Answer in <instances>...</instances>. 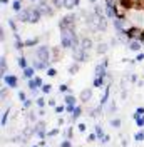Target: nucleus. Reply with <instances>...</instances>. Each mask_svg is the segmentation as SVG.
<instances>
[{
  "label": "nucleus",
  "instance_id": "nucleus-15",
  "mask_svg": "<svg viewBox=\"0 0 144 147\" xmlns=\"http://www.w3.org/2000/svg\"><path fill=\"white\" fill-rule=\"evenodd\" d=\"M126 45L129 47L131 50H134V52H139V50H141V47H143L144 44H143V42H139V40H129Z\"/></svg>",
  "mask_w": 144,
  "mask_h": 147
},
{
  "label": "nucleus",
  "instance_id": "nucleus-52",
  "mask_svg": "<svg viewBox=\"0 0 144 147\" xmlns=\"http://www.w3.org/2000/svg\"><path fill=\"white\" fill-rule=\"evenodd\" d=\"M0 40H2V42L5 40V28H3V27L0 28Z\"/></svg>",
  "mask_w": 144,
  "mask_h": 147
},
{
  "label": "nucleus",
  "instance_id": "nucleus-53",
  "mask_svg": "<svg viewBox=\"0 0 144 147\" xmlns=\"http://www.w3.org/2000/svg\"><path fill=\"white\" fill-rule=\"evenodd\" d=\"M109 142H111V137L109 136H104V139L101 140V144H109Z\"/></svg>",
  "mask_w": 144,
  "mask_h": 147
},
{
  "label": "nucleus",
  "instance_id": "nucleus-32",
  "mask_svg": "<svg viewBox=\"0 0 144 147\" xmlns=\"http://www.w3.org/2000/svg\"><path fill=\"white\" fill-rule=\"evenodd\" d=\"M59 92H62V94H72L71 87H69L67 84H60V85H59Z\"/></svg>",
  "mask_w": 144,
  "mask_h": 147
},
{
  "label": "nucleus",
  "instance_id": "nucleus-1",
  "mask_svg": "<svg viewBox=\"0 0 144 147\" xmlns=\"http://www.w3.org/2000/svg\"><path fill=\"white\" fill-rule=\"evenodd\" d=\"M40 18H42V13L35 9V5L25 7L22 12L17 13V20L18 22H24V24H37Z\"/></svg>",
  "mask_w": 144,
  "mask_h": 147
},
{
  "label": "nucleus",
  "instance_id": "nucleus-38",
  "mask_svg": "<svg viewBox=\"0 0 144 147\" xmlns=\"http://www.w3.org/2000/svg\"><path fill=\"white\" fill-rule=\"evenodd\" d=\"M121 124H122V122H121V119H119V117H116V119L111 120V125H112L114 129H119V127H121Z\"/></svg>",
  "mask_w": 144,
  "mask_h": 147
},
{
  "label": "nucleus",
  "instance_id": "nucleus-27",
  "mask_svg": "<svg viewBox=\"0 0 144 147\" xmlns=\"http://www.w3.org/2000/svg\"><path fill=\"white\" fill-rule=\"evenodd\" d=\"M79 69H81V64L79 62H74L72 65H69V74L71 75H75V74L79 72Z\"/></svg>",
  "mask_w": 144,
  "mask_h": 147
},
{
  "label": "nucleus",
  "instance_id": "nucleus-29",
  "mask_svg": "<svg viewBox=\"0 0 144 147\" xmlns=\"http://www.w3.org/2000/svg\"><path fill=\"white\" fill-rule=\"evenodd\" d=\"M12 9L15 10V12H22L24 10V5H22V0H14V3H12Z\"/></svg>",
  "mask_w": 144,
  "mask_h": 147
},
{
  "label": "nucleus",
  "instance_id": "nucleus-51",
  "mask_svg": "<svg viewBox=\"0 0 144 147\" xmlns=\"http://www.w3.org/2000/svg\"><path fill=\"white\" fill-rule=\"evenodd\" d=\"M134 60H136V62H143V60H144V54H143V52H139V54H137V57H136Z\"/></svg>",
  "mask_w": 144,
  "mask_h": 147
},
{
  "label": "nucleus",
  "instance_id": "nucleus-47",
  "mask_svg": "<svg viewBox=\"0 0 144 147\" xmlns=\"http://www.w3.org/2000/svg\"><path fill=\"white\" fill-rule=\"evenodd\" d=\"M55 114H64L65 112V105H57V107H54Z\"/></svg>",
  "mask_w": 144,
  "mask_h": 147
},
{
  "label": "nucleus",
  "instance_id": "nucleus-19",
  "mask_svg": "<svg viewBox=\"0 0 144 147\" xmlns=\"http://www.w3.org/2000/svg\"><path fill=\"white\" fill-rule=\"evenodd\" d=\"M64 102H65V105H77V99H75L74 94H65Z\"/></svg>",
  "mask_w": 144,
  "mask_h": 147
},
{
  "label": "nucleus",
  "instance_id": "nucleus-43",
  "mask_svg": "<svg viewBox=\"0 0 144 147\" xmlns=\"http://www.w3.org/2000/svg\"><path fill=\"white\" fill-rule=\"evenodd\" d=\"M45 72H47V75H49V77H55V75H57V70H55L54 67H49Z\"/></svg>",
  "mask_w": 144,
  "mask_h": 147
},
{
  "label": "nucleus",
  "instance_id": "nucleus-61",
  "mask_svg": "<svg viewBox=\"0 0 144 147\" xmlns=\"http://www.w3.org/2000/svg\"><path fill=\"white\" fill-rule=\"evenodd\" d=\"M30 147H40V146H39V144H34V146H30Z\"/></svg>",
  "mask_w": 144,
  "mask_h": 147
},
{
  "label": "nucleus",
  "instance_id": "nucleus-18",
  "mask_svg": "<svg viewBox=\"0 0 144 147\" xmlns=\"http://www.w3.org/2000/svg\"><path fill=\"white\" fill-rule=\"evenodd\" d=\"M32 67H34V69H35V70H47V65L44 64V62H40V60H39V59H32Z\"/></svg>",
  "mask_w": 144,
  "mask_h": 147
},
{
  "label": "nucleus",
  "instance_id": "nucleus-59",
  "mask_svg": "<svg viewBox=\"0 0 144 147\" xmlns=\"http://www.w3.org/2000/svg\"><path fill=\"white\" fill-rule=\"evenodd\" d=\"M90 3H97V0H89Z\"/></svg>",
  "mask_w": 144,
  "mask_h": 147
},
{
  "label": "nucleus",
  "instance_id": "nucleus-24",
  "mask_svg": "<svg viewBox=\"0 0 144 147\" xmlns=\"http://www.w3.org/2000/svg\"><path fill=\"white\" fill-rule=\"evenodd\" d=\"M39 37H34V38H27V40H24V44H25V47H35L39 45Z\"/></svg>",
  "mask_w": 144,
  "mask_h": 147
},
{
  "label": "nucleus",
  "instance_id": "nucleus-11",
  "mask_svg": "<svg viewBox=\"0 0 144 147\" xmlns=\"http://www.w3.org/2000/svg\"><path fill=\"white\" fill-rule=\"evenodd\" d=\"M81 47L86 50V52H89L90 49L94 47V42H92V38L90 37H81Z\"/></svg>",
  "mask_w": 144,
  "mask_h": 147
},
{
  "label": "nucleus",
  "instance_id": "nucleus-50",
  "mask_svg": "<svg viewBox=\"0 0 144 147\" xmlns=\"http://www.w3.org/2000/svg\"><path fill=\"white\" fill-rule=\"evenodd\" d=\"M77 129H79V132H86V129H87V125H86L84 122H81V124L77 125Z\"/></svg>",
  "mask_w": 144,
  "mask_h": 147
},
{
  "label": "nucleus",
  "instance_id": "nucleus-46",
  "mask_svg": "<svg viewBox=\"0 0 144 147\" xmlns=\"http://www.w3.org/2000/svg\"><path fill=\"white\" fill-rule=\"evenodd\" d=\"M18 100L22 102V104H24V102L27 100V95H25V92H24V90H20V92H18Z\"/></svg>",
  "mask_w": 144,
  "mask_h": 147
},
{
  "label": "nucleus",
  "instance_id": "nucleus-40",
  "mask_svg": "<svg viewBox=\"0 0 144 147\" xmlns=\"http://www.w3.org/2000/svg\"><path fill=\"white\" fill-rule=\"evenodd\" d=\"M96 140H99L96 132H92V134H89V136H87V142H90V144H92V142H96Z\"/></svg>",
  "mask_w": 144,
  "mask_h": 147
},
{
  "label": "nucleus",
  "instance_id": "nucleus-63",
  "mask_svg": "<svg viewBox=\"0 0 144 147\" xmlns=\"http://www.w3.org/2000/svg\"><path fill=\"white\" fill-rule=\"evenodd\" d=\"M79 147H82V146H79Z\"/></svg>",
  "mask_w": 144,
  "mask_h": 147
},
{
  "label": "nucleus",
  "instance_id": "nucleus-13",
  "mask_svg": "<svg viewBox=\"0 0 144 147\" xmlns=\"http://www.w3.org/2000/svg\"><path fill=\"white\" fill-rule=\"evenodd\" d=\"M35 72H37V70L32 67V65H29L27 69H24V70H22V74H24V79H27V80L34 79V77H35Z\"/></svg>",
  "mask_w": 144,
  "mask_h": 147
},
{
  "label": "nucleus",
  "instance_id": "nucleus-34",
  "mask_svg": "<svg viewBox=\"0 0 144 147\" xmlns=\"http://www.w3.org/2000/svg\"><path fill=\"white\" fill-rule=\"evenodd\" d=\"M35 105L39 107V109H44L45 107V99L44 97H37L35 99Z\"/></svg>",
  "mask_w": 144,
  "mask_h": 147
},
{
  "label": "nucleus",
  "instance_id": "nucleus-35",
  "mask_svg": "<svg viewBox=\"0 0 144 147\" xmlns=\"http://www.w3.org/2000/svg\"><path fill=\"white\" fill-rule=\"evenodd\" d=\"M143 115H144V107H137L132 117H134V120H136V119H139V117H143Z\"/></svg>",
  "mask_w": 144,
  "mask_h": 147
},
{
  "label": "nucleus",
  "instance_id": "nucleus-21",
  "mask_svg": "<svg viewBox=\"0 0 144 147\" xmlns=\"http://www.w3.org/2000/svg\"><path fill=\"white\" fill-rule=\"evenodd\" d=\"M17 64H18V67L24 70V69H27L29 67V59L25 57V55H20V57L17 59Z\"/></svg>",
  "mask_w": 144,
  "mask_h": 147
},
{
  "label": "nucleus",
  "instance_id": "nucleus-22",
  "mask_svg": "<svg viewBox=\"0 0 144 147\" xmlns=\"http://www.w3.org/2000/svg\"><path fill=\"white\" fill-rule=\"evenodd\" d=\"M94 132L97 134V139H99V140H102L104 136H106V134H104V127H102L101 124H96V125H94Z\"/></svg>",
  "mask_w": 144,
  "mask_h": 147
},
{
  "label": "nucleus",
  "instance_id": "nucleus-54",
  "mask_svg": "<svg viewBox=\"0 0 144 147\" xmlns=\"http://www.w3.org/2000/svg\"><path fill=\"white\" fill-rule=\"evenodd\" d=\"M64 124H65V120H64V117H59V119H57V125L60 127V125H64Z\"/></svg>",
  "mask_w": 144,
  "mask_h": 147
},
{
  "label": "nucleus",
  "instance_id": "nucleus-44",
  "mask_svg": "<svg viewBox=\"0 0 144 147\" xmlns=\"http://www.w3.org/2000/svg\"><path fill=\"white\" fill-rule=\"evenodd\" d=\"M34 102H35V99H27V100L24 102V109H30Z\"/></svg>",
  "mask_w": 144,
  "mask_h": 147
},
{
  "label": "nucleus",
  "instance_id": "nucleus-25",
  "mask_svg": "<svg viewBox=\"0 0 144 147\" xmlns=\"http://www.w3.org/2000/svg\"><path fill=\"white\" fill-rule=\"evenodd\" d=\"M27 122L32 125V124H37V115H35V112L34 110H29L27 112Z\"/></svg>",
  "mask_w": 144,
  "mask_h": 147
},
{
  "label": "nucleus",
  "instance_id": "nucleus-4",
  "mask_svg": "<svg viewBox=\"0 0 144 147\" xmlns=\"http://www.w3.org/2000/svg\"><path fill=\"white\" fill-rule=\"evenodd\" d=\"M75 20H77V15H75V13H69V15H65V17L60 18L59 28H60V30H65V28H75Z\"/></svg>",
  "mask_w": 144,
  "mask_h": 147
},
{
  "label": "nucleus",
  "instance_id": "nucleus-14",
  "mask_svg": "<svg viewBox=\"0 0 144 147\" xmlns=\"http://www.w3.org/2000/svg\"><path fill=\"white\" fill-rule=\"evenodd\" d=\"M107 50H109V44H106V42H99V44L96 45V54L97 55L107 54Z\"/></svg>",
  "mask_w": 144,
  "mask_h": 147
},
{
  "label": "nucleus",
  "instance_id": "nucleus-58",
  "mask_svg": "<svg viewBox=\"0 0 144 147\" xmlns=\"http://www.w3.org/2000/svg\"><path fill=\"white\" fill-rule=\"evenodd\" d=\"M0 3H2V5H7V3H9V0H0Z\"/></svg>",
  "mask_w": 144,
  "mask_h": 147
},
{
  "label": "nucleus",
  "instance_id": "nucleus-26",
  "mask_svg": "<svg viewBox=\"0 0 144 147\" xmlns=\"http://www.w3.org/2000/svg\"><path fill=\"white\" fill-rule=\"evenodd\" d=\"M9 114H10V107H7V110H3V112H2V122H0V125H2V127H5V125H7Z\"/></svg>",
  "mask_w": 144,
  "mask_h": 147
},
{
  "label": "nucleus",
  "instance_id": "nucleus-55",
  "mask_svg": "<svg viewBox=\"0 0 144 147\" xmlns=\"http://www.w3.org/2000/svg\"><path fill=\"white\" fill-rule=\"evenodd\" d=\"M49 105H50V107H57V100H55V99H50V100H49Z\"/></svg>",
  "mask_w": 144,
  "mask_h": 147
},
{
  "label": "nucleus",
  "instance_id": "nucleus-12",
  "mask_svg": "<svg viewBox=\"0 0 144 147\" xmlns=\"http://www.w3.org/2000/svg\"><path fill=\"white\" fill-rule=\"evenodd\" d=\"M109 95H111V84H107L106 87H104V94H102V97H101V102H99V105H106L109 102Z\"/></svg>",
  "mask_w": 144,
  "mask_h": 147
},
{
  "label": "nucleus",
  "instance_id": "nucleus-17",
  "mask_svg": "<svg viewBox=\"0 0 144 147\" xmlns=\"http://www.w3.org/2000/svg\"><path fill=\"white\" fill-rule=\"evenodd\" d=\"M92 85H94L96 89H102V87H106V85H107V82H106V79H104V77H94Z\"/></svg>",
  "mask_w": 144,
  "mask_h": 147
},
{
  "label": "nucleus",
  "instance_id": "nucleus-9",
  "mask_svg": "<svg viewBox=\"0 0 144 147\" xmlns=\"http://www.w3.org/2000/svg\"><path fill=\"white\" fill-rule=\"evenodd\" d=\"M92 99V87H87V89H82L81 94H79V100L82 104H87V102Z\"/></svg>",
  "mask_w": 144,
  "mask_h": 147
},
{
  "label": "nucleus",
  "instance_id": "nucleus-39",
  "mask_svg": "<svg viewBox=\"0 0 144 147\" xmlns=\"http://www.w3.org/2000/svg\"><path fill=\"white\" fill-rule=\"evenodd\" d=\"M52 7H54V9H60V7H64V0H52Z\"/></svg>",
  "mask_w": 144,
  "mask_h": 147
},
{
  "label": "nucleus",
  "instance_id": "nucleus-45",
  "mask_svg": "<svg viewBox=\"0 0 144 147\" xmlns=\"http://www.w3.org/2000/svg\"><path fill=\"white\" fill-rule=\"evenodd\" d=\"M136 125H137L139 129H144V115L139 117V119H136Z\"/></svg>",
  "mask_w": 144,
  "mask_h": 147
},
{
  "label": "nucleus",
  "instance_id": "nucleus-10",
  "mask_svg": "<svg viewBox=\"0 0 144 147\" xmlns=\"http://www.w3.org/2000/svg\"><path fill=\"white\" fill-rule=\"evenodd\" d=\"M82 112H84V110H82V107H81V105H77V107L74 109V112H72V114H69V124L77 122V120H79V117L82 115Z\"/></svg>",
  "mask_w": 144,
  "mask_h": 147
},
{
  "label": "nucleus",
  "instance_id": "nucleus-33",
  "mask_svg": "<svg viewBox=\"0 0 144 147\" xmlns=\"http://www.w3.org/2000/svg\"><path fill=\"white\" fill-rule=\"evenodd\" d=\"M134 140L136 142H144V130L141 129L139 132H136L134 134Z\"/></svg>",
  "mask_w": 144,
  "mask_h": 147
},
{
  "label": "nucleus",
  "instance_id": "nucleus-8",
  "mask_svg": "<svg viewBox=\"0 0 144 147\" xmlns=\"http://www.w3.org/2000/svg\"><path fill=\"white\" fill-rule=\"evenodd\" d=\"M2 80H3V84H5L9 89H15V87L18 85L17 75H12V74H7L5 77H2Z\"/></svg>",
  "mask_w": 144,
  "mask_h": 147
},
{
  "label": "nucleus",
  "instance_id": "nucleus-5",
  "mask_svg": "<svg viewBox=\"0 0 144 147\" xmlns=\"http://www.w3.org/2000/svg\"><path fill=\"white\" fill-rule=\"evenodd\" d=\"M35 9L39 10L42 15H49V17L55 13V9L49 3V2H47V0H39V2L35 3Z\"/></svg>",
  "mask_w": 144,
  "mask_h": 147
},
{
  "label": "nucleus",
  "instance_id": "nucleus-7",
  "mask_svg": "<svg viewBox=\"0 0 144 147\" xmlns=\"http://www.w3.org/2000/svg\"><path fill=\"white\" fill-rule=\"evenodd\" d=\"M32 127H34V136H37L40 140L47 137V130H45V129H47V125H45L44 120H39L37 124H34V125H32Z\"/></svg>",
  "mask_w": 144,
  "mask_h": 147
},
{
  "label": "nucleus",
  "instance_id": "nucleus-62",
  "mask_svg": "<svg viewBox=\"0 0 144 147\" xmlns=\"http://www.w3.org/2000/svg\"><path fill=\"white\" fill-rule=\"evenodd\" d=\"M143 10H144V5H143Z\"/></svg>",
  "mask_w": 144,
  "mask_h": 147
},
{
  "label": "nucleus",
  "instance_id": "nucleus-37",
  "mask_svg": "<svg viewBox=\"0 0 144 147\" xmlns=\"http://www.w3.org/2000/svg\"><path fill=\"white\" fill-rule=\"evenodd\" d=\"M59 132H60V127H55V129H52V130H49V132H47V137H55Z\"/></svg>",
  "mask_w": 144,
  "mask_h": 147
},
{
  "label": "nucleus",
  "instance_id": "nucleus-30",
  "mask_svg": "<svg viewBox=\"0 0 144 147\" xmlns=\"http://www.w3.org/2000/svg\"><path fill=\"white\" fill-rule=\"evenodd\" d=\"M15 20H17V18H9V20H7V24H9V27L12 28V32H14V34H18V30H17V22H15Z\"/></svg>",
  "mask_w": 144,
  "mask_h": 147
},
{
  "label": "nucleus",
  "instance_id": "nucleus-20",
  "mask_svg": "<svg viewBox=\"0 0 144 147\" xmlns=\"http://www.w3.org/2000/svg\"><path fill=\"white\" fill-rule=\"evenodd\" d=\"M0 74H2V77L7 75V59H5V55L0 57Z\"/></svg>",
  "mask_w": 144,
  "mask_h": 147
},
{
  "label": "nucleus",
  "instance_id": "nucleus-56",
  "mask_svg": "<svg viewBox=\"0 0 144 147\" xmlns=\"http://www.w3.org/2000/svg\"><path fill=\"white\" fill-rule=\"evenodd\" d=\"M39 146H40V147H45V146H47V142H45V139H42V140L39 142Z\"/></svg>",
  "mask_w": 144,
  "mask_h": 147
},
{
  "label": "nucleus",
  "instance_id": "nucleus-28",
  "mask_svg": "<svg viewBox=\"0 0 144 147\" xmlns=\"http://www.w3.org/2000/svg\"><path fill=\"white\" fill-rule=\"evenodd\" d=\"M101 110H102V105H97V107H94V109L89 110V115L96 119V117H99V115H101Z\"/></svg>",
  "mask_w": 144,
  "mask_h": 147
},
{
  "label": "nucleus",
  "instance_id": "nucleus-31",
  "mask_svg": "<svg viewBox=\"0 0 144 147\" xmlns=\"http://www.w3.org/2000/svg\"><path fill=\"white\" fill-rule=\"evenodd\" d=\"M40 92H42L44 95H47V94H50V92H52V85H50V84H44V85L40 87Z\"/></svg>",
  "mask_w": 144,
  "mask_h": 147
},
{
  "label": "nucleus",
  "instance_id": "nucleus-42",
  "mask_svg": "<svg viewBox=\"0 0 144 147\" xmlns=\"http://www.w3.org/2000/svg\"><path fill=\"white\" fill-rule=\"evenodd\" d=\"M59 147H72V140H69V139H64L62 142L59 144Z\"/></svg>",
  "mask_w": 144,
  "mask_h": 147
},
{
  "label": "nucleus",
  "instance_id": "nucleus-41",
  "mask_svg": "<svg viewBox=\"0 0 144 147\" xmlns=\"http://www.w3.org/2000/svg\"><path fill=\"white\" fill-rule=\"evenodd\" d=\"M15 49H17V50H22V49H25V44H24V40H20V38H18V40H15Z\"/></svg>",
  "mask_w": 144,
  "mask_h": 147
},
{
  "label": "nucleus",
  "instance_id": "nucleus-48",
  "mask_svg": "<svg viewBox=\"0 0 144 147\" xmlns=\"http://www.w3.org/2000/svg\"><path fill=\"white\" fill-rule=\"evenodd\" d=\"M116 109H117V105H116V102L112 100L111 104H109V109H107V112H116Z\"/></svg>",
  "mask_w": 144,
  "mask_h": 147
},
{
  "label": "nucleus",
  "instance_id": "nucleus-49",
  "mask_svg": "<svg viewBox=\"0 0 144 147\" xmlns=\"http://www.w3.org/2000/svg\"><path fill=\"white\" fill-rule=\"evenodd\" d=\"M129 80H131V82H139V77H137V74H131V75H129Z\"/></svg>",
  "mask_w": 144,
  "mask_h": 147
},
{
  "label": "nucleus",
  "instance_id": "nucleus-23",
  "mask_svg": "<svg viewBox=\"0 0 144 147\" xmlns=\"http://www.w3.org/2000/svg\"><path fill=\"white\" fill-rule=\"evenodd\" d=\"M27 87H29V90H30V92L39 90V89H40V87H39V84H37V80H35V77H34V79H30V80L27 82Z\"/></svg>",
  "mask_w": 144,
  "mask_h": 147
},
{
  "label": "nucleus",
  "instance_id": "nucleus-60",
  "mask_svg": "<svg viewBox=\"0 0 144 147\" xmlns=\"http://www.w3.org/2000/svg\"><path fill=\"white\" fill-rule=\"evenodd\" d=\"M30 2H32V3H34V5H35V2H39V0H30Z\"/></svg>",
  "mask_w": 144,
  "mask_h": 147
},
{
  "label": "nucleus",
  "instance_id": "nucleus-16",
  "mask_svg": "<svg viewBox=\"0 0 144 147\" xmlns=\"http://www.w3.org/2000/svg\"><path fill=\"white\" fill-rule=\"evenodd\" d=\"M79 5H81V0H64V9L67 10H72Z\"/></svg>",
  "mask_w": 144,
  "mask_h": 147
},
{
  "label": "nucleus",
  "instance_id": "nucleus-6",
  "mask_svg": "<svg viewBox=\"0 0 144 147\" xmlns=\"http://www.w3.org/2000/svg\"><path fill=\"white\" fill-rule=\"evenodd\" d=\"M107 65H109V59H102V62L101 64L96 65V69H94V77H107Z\"/></svg>",
  "mask_w": 144,
  "mask_h": 147
},
{
  "label": "nucleus",
  "instance_id": "nucleus-2",
  "mask_svg": "<svg viewBox=\"0 0 144 147\" xmlns=\"http://www.w3.org/2000/svg\"><path fill=\"white\" fill-rule=\"evenodd\" d=\"M35 57L40 62H44V64L47 65V69L50 67V62H52V50H50V47L39 45L35 49Z\"/></svg>",
  "mask_w": 144,
  "mask_h": 147
},
{
  "label": "nucleus",
  "instance_id": "nucleus-57",
  "mask_svg": "<svg viewBox=\"0 0 144 147\" xmlns=\"http://www.w3.org/2000/svg\"><path fill=\"white\" fill-rule=\"evenodd\" d=\"M45 114V110L44 109H39V112H37V115H44Z\"/></svg>",
  "mask_w": 144,
  "mask_h": 147
},
{
  "label": "nucleus",
  "instance_id": "nucleus-36",
  "mask_svg": "<svg viewBox=\"0 0 144 147\" xmlns=\"http://www.w3.org/2000/svg\"><path fill=\"white\" fill-rule=\"evenodd\" d=\"M72 132H74V127H67L65 129V132H64V139H69V140H71L72 139Z\"/></svg>",
  "mask_w": 144,
  "mask_h": 147
},
{
  "label": "nucleus",
  "instance_id": "nucleus-3",
  "mask_svg": "<svg viewBox=\"0 0 144 147\" xmlns=\"http://www.w3.org/2000/svg\"><path fill=\"white\" fill-rule=\"evenodd\" d=\"M71 50H72V59H74L75 62H79V64L86 62V60L89 59V52H86V50H84V49L81 47V44L74 45Z\"/></svg>",
  "mask_w": 144,
  "mask_h": 147
}]
</instances>
